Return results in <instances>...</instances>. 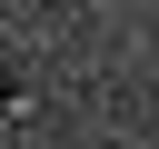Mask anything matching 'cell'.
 <instances>
[{
    "label": "cell",
    "mask_w": 159,
    "mask_h": 149,
    "mask_svg": "<svg viewBox=\"0 0 159 149\" xmlns=\"http://www.w3.org/2000/svg\"><path fill=\"white\" fill-rule=\"evenodd\" d=\"M0 99H10V79H0Z\"/></svg>",
    "instance_id": "1"
}]
</instances>
